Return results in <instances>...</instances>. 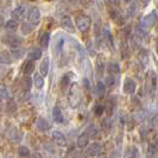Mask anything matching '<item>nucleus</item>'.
Wrapping results in <instances>:
<instances>
[{"instance_id":"obj_1","label":"nucleus","mask_w":158,"mask_h":158,"mask_svg":"<svg viewBox=\"0 0 158 158\" xmlns=\"http://www.w3.org/2000/svg\"><path fill=\"white\" fill-rule=\"evenodd\" d=\"M158 77L156 71L149 70L145 75V92L146 94H153L157 89Z\"/></svg>"},{"instance_id":"obj_2","label":"nucleus","mask_w":158,"mask_h":158,"mask_svg":"<svg viewBox=\"0 0 158 158\" xmlns=\"http://www.w3.org/2000/svg\"><path fill=\"white\" fill-rule=\"evenodd\" d=\"M81 99L82 96H81V92H80L77 83H73L69 89V95H68V101L71 108H77L81 103Z\"/></svg>"},{"instance_id":"obj_3","label":"nucleus","mask_w":158,"mask_h":158,"mask_svg":"<svg viewBox=\"0 0 158 158\" xmlns=\"http://www.w3.org/2000/svg\"><path fill=\"white\" fill-rule=\"evenodd\" d=\"M76 26L79 29V31H81L82 33H86L89 31L90 25H92V19L86 15H80L76 17Z\"/></svg>"},{"instance_id":"obj_4","label":"nucleus","mask_w":158,"mask_h":158,"mask_svg":"<svg viewBox=\"0 0 158 158\" xmlns=\"http://www.w3.org/2000/svg\"><path fill=\"white\" fill-rule=\"evenodd\" d=\"M158 20V15L156 11H151L150 13L145 15L143 17L142 22H140V25H142L144 29L149 30L151 27H153L156 25V22Z\"/></svg>"},{"instance_id":"obj_5","label":"nucleus","mask_w":158,"mask_h":158,"mask_svg":"<svg viewBox=\"0 0 158 158\" xmlns=\"http://www.w3.org/2000/svg\"><path fill=\"white\" fill-rule=\"evenodd\" d=\"M6 135H7L8 140L12 143V144L19 143L22 140V138H23V133L16 126H8L7 131H6Z\"/></svg>"},{"instance_id":"obj_6","label":"nucleus","mask_w":158,"mask_h":158,"mask_svg":"<svg viewBox=\"0 0 158 158\" xmlns=\"http://www.w3.org/2000/svg\"><path fill=\"white\" fill-rule=\"evenodd\" d=\"M2 43H5L6 45L8 47L13 48V47H19V45H22V43H23L24 40L22 37H19V36H17V35H5L2 38Z\"/></svg>"},{"instance_id":"obj_7","label":"nucleus","mask_w":158,"mask_h":158,"mask_svg":"<svg viewBox=\"0 0 158 158\" xmlns=\"http://www.w3.org/2000/svg\"><path fill=\"white\" fill-rule=\"evenodd\" d=\"M26 17H27V20H29L31 24H33V25L40 24V17H42V16H40V8L36 7V6H32V7H30V10H29V12H27Z\"/></svg>"},{"instance_id":"obj_8","label":"nucleus","mask_w":158,"mask_h":158,"mask_svg":"<svg viewBox=\"0 0 158 158\" xmlns=\"http://www.w3.org/2000/svg\"><path fill=\"white\" fill-rule=\"evenodd\" d=\"M101 152H102V145L98 142L92 143L90 145H88L87 149H86V155L90 158L99 156Z\"/></svg>"},{"instance_id":"obj_9","label":"nucleus","mask_w":158,"mask_h":158,"mask_svg":"<svg viewBox=\"0 0 158 158\" xmlns=\"http://www.w3.org/2000/svg\"><path fill=\"white\" fill-rule=\"evenodd\" d=\"M150 61V54H149V50L145 49V48H140L138 50V63L142 65V68L146 67L149 64Z\"/></svg>"},{"instance_id":"obj_10","label":"nucleus","mask_w":158,"mask_h":158,"mask_svg":"<svg viewBox=\"0 0 158 158\" xmlns=\"http://www.w3.org/2000/svg\"><path fill=\"white\" fill-rule=\"evenodd\" d=\"M137 89V85H135V80H132L131 77H126L124 81V86H123V90L125 94L133 95L135 93Z\"/></svg>"},{"instance_id":"obj_11","label":"nucleus","mask_w":158,"mask_h":158,"mask_svg":"<svg viewBox=\"0 0 158 158\" xmlns=\"http://www.w3.org/2000/svg\"><path fill=\"white\" fill-rule=\"evenodd\" d=\"M61 26L67 32H70V33L75 32V25H74V23H73V20H71V18L69 16H64L61 18Z\"/></svg>"},{"instance_id":"obj_12","label":"nucleus","mask_w":158,"mask_h":158,"mask_svg":"<svg viewBox=\"0 0 158 158\" xmlns=\"http://www.w3.org/2000/svg\"><path fill=\"white\" fill-rule=\"evenodd\" d=\"M110 17L112 18V20L115 24H118V25H124L125 22H126L124 15L119 10H115V8H113V10L110 11Z\"/></svg>"},{"instance_id":"obj_13","label":"nucleus","mask_w":158,"mask_h":158,"mask_svg":"<svg viewBox=\"0 0 158 158\" xmlns=\"http://www.w3.org/2000/svg\"><path fill=\"white\" fill-rule=\"evenodd\" d=\"M85 132L87 133V135L89 137V139H99V138H100V128L96 126L95 124L88 125Z\"/></svg>"},{"instance_id":"obj_14","label":"nucleus","mask_w":158,"mask_h":158,"mask_svg":"<svg viewBox=\"0 0 158 158\" xmlns=\"http://www.w3.org/2000/svg\"><path fill=\"white\" fill-rule=\"evenodd\" d=\"M119 48H120V54H121V57H123L124 60L130 58V56H131V48H130V44H128V40H121Z\"/></svg>"},{"instance_id":"obj_15","label":"nucleus","mask_w":158,"mask_h":158,"mask_svg":"<svg viewBox=\"0 0 158 158\" xmlns=\"http://www.w3.org/2000/svg\"><path fill=\"white\" fill-rule=\"evenodd\" d=\"M52 139L58 146H61V148L67 146V138L61 131H54L52 132Z\"/></svg>"},{"instance_id":"obj_16","label":"nucleus","mask_w":158,"mask_h":158,"mask_svg":"<svg viewBox=\"0 0 158 158\" xmlns=\"http://www.w3.org/2000/svg\"><path fill=\"white\" fill-rule=\"evenodd\" d=\"M12 19H15L17 22H22L25 16H26V11H25V7L23 6H18L17 8H15L13 11H12Z\"/></svg>"},{"instance_id":"obj_17","label":"nucleus","mask_w":158,"mask_h":158,"mask_svg":"<svg viewBox=\"0 0 158 158\" xmlns=\"http://www.w3.org/2000/svg\"><path fill=\"white\" fill-rule=\"evenodd\" d=\"M12 61H13V56L11 52H8L6 50L0 51V63L8 65V64H12Z\"/></svg>"},{"instance_id":"obj_18","label":"nucleus","mask_w":158,"mask_h":158,"mask_svg":"<svg viewBox=\"0 0 158 158\" xmlns=\"http://www.w3.org/2000/svg\"><path fill=\"white\" fill-rule=\"evenodd\" d=\"M124 158H139V151L137 149V146H127Z\"/></svg>"},{"instance_id":"obj_19","label":"nucleus","mask_w":158,"mask_h":158,"mask_svg":"<svg viewBox=\"0 0 158 158\" xmlns=\"http://www.w3.org/2000/svg\"><path fill=\"white\" fill-rule=\"evenodd\" d=\"M52 118H54V120L57 124H63L64 123V115L60 107H57V106L54 107V110H52Z\"/></svg>"},{"instance_id":"obj_20","label":"nucleus","mask_w":158,"mask_h":158,"mask_svg":"<svg viewBox=\"0 0 158 158\" xmlns=\"http://www.w3.org/2000/svg\"><path fill=\"white\" fill-rule=\"evenodd\" d=\"M135 36L139 38L140 40H145L149 38V31L146 30V29H144L142 25L139 24L137 27H135Z\"/></svg>"},{"instance_id":"obj_21","label":"nucleus","mask_w":158,"mask_h":158,"mask_svg":"<svg viewBox=\"0 0 158 158\" xmlns=\"http://www.w3.org/2000/svg\"><path fill=\"white\" fill-rule=\"evenodd\" d=\"M36 126H37V130L40 132H47L48 130H50V127H51L47 119L44 118H38L37 123H36Z\"/></svg>"},{"instance_id":"obj_22","label":"nucleus","mask_w":158,"mask_h":158,"mask_svg":"<svg viewBox=\"0 0 158 158\" xmlns=\"http://www.w3.org/2000/svg\"><path fill=\"white\" fill-rule=\"evenodd\" d=\"M100 126H101V130L106 135H108V133H111L112 128H113V121L110 118H105L101 120V125Z\"/></svg>"},{"instance_id":"obj_23","label":"nucleus","mask_w":158,"mask_h":158,"mask_svg":"<svg viewBox=\"0 0 158 158\" xmlns=\"http://www.w3.org/2000/svg\"><path fill=\"white\" fill-rule=\"evenodd\" d=\"M49 68H50V60H49V57H44L40 62V73L43 76H47L48 73H49Z\"/></svg>"},{"instance_id":"obj_24","label":"nucleus","mask_w":158,"mask_h":158,"mask_svg":"<svg viewBox=\"0 0 158 158\" xmlns=\"http://www.w3.org/2000/svg\"><path fill=\"white\" fill-rule=\"evenodd\" d=\"M88 143H89V137L87 135L86 132H83L82 135H79L76 144H77V146H79L80 149H85V148L88 146Z\"/></svg>"},{"instance_id":"obj_25","label":"nucleus","mask_w":158,"mask_h":158,"mask_svg":"<svg viewBox=\"0 0 158 158\" xmlns=\"http://www.w3.org/2000/svg\"><path fill=\"white\" fill-rule=\"evenodd\" d=\"M33 30H35V25H33V24H31L30 22L22 23V26H20L22 35H24V36H27V35H30Z\"/></svg>"},{"instance_id":"obj_26","label":"nucleus","mask_w":158,"mask_h":158,"mask_svg":"<svg viewBox=\"0 0 158 158\" xmlns=\"http://www.w3.org/2000/svg\"><path fill=\"white\" fill-rule=\"evenodd\" d=\"M106 93V85L103 83L102 81H98L95 85V94L98 98H102Z\"/></svg>"},{"instance_id":"obj_27","label":"nucleus","mask_w":158,"mask_h":158,"mask_svg":"<svg viewBox=\"0 0 158 158\" xmlns=\"http://www.w3.org/2000/svg\"><path fill=\"white\" fill-rule=\"evenodd\" d=\"M6 111H7L8 114H12V115H15L18 111V106H17V103L15 100H12V99H8L7 102H6Z\"/></svg>"},{"instance_id":"obj_28","label":"nucleus","mask_w":158,"mask_h":158,"mask_svg":"<svg viewBox=\"0 0 158 158\" xmlns=\"http://www.w3.org/2000/svg\"><path fill=\"white\" fill-rule=\"evenodd\" d=\"M103 36H105V38L107 40L108 45H110L112 49H114V38H113V35H112L110 27H105V29H103Z\"/></svg>"},{"instance_id":"obj_29","label":"nucleus","mask_w":158,"mask_h":158,"mask_svg":"<svg viewBox=\"0 0 158 158\" xmlns=\"http://www.w3.org/2000/svg\"><path fill=\"white\" fill-rule=\"evenodd\" d=\"M11 54L12 56L17 58V60H19V58H22L25 54V50H24V48L22 45H19V47H13L11 48Z\"/></svg>"},{"instance_id":"obj_30","label":"nucleus","mask_w":158,"mask_h":158,"mask_svg":"<svg viewBox=\"0 0 158 158\" xmlns=\"http://www.w3.org/2000/svg\"><path fill=\"white\" fill-rule=\"evenodd\" d=\"M44 83H45L44 76L42 74H35V76H33V85L36 86V88L42 89V88L44 87Z\"/></svg>"},{"instance_id":"obj_31","label":"nucleus","mask_w":158,"mask_h":158,"mask_svg":"<svg viewBox=\"0 0 158 158\" xmlns=\"http://www.w3.org/2000/svg\"><path fill=\"white\" fill-rule=\"evenodd\" d=\"M157 150H158V146L156 143H151L146 150V158H155L156 155H157Z\"/></svg>"},{"instance_id":"obj_32","label":"nucleus","mask_w":158,"mask_h":158,"mask_svg":"<svg viewBox=\"0 0 158 158\" xmlns=\"http://www.w3.org/2000/svg\"><path fill=\"white\" fill-rule=\"evenodd\" d=\"M32 83H33V81H32L29 75H25L23 80H22V86H23V89L25 92H30L31 90Z\"/></svg>"},{"instance_id":"obj_33","label":"nucleus","mask_w":158,"mask_h":158,"mask_svg":"<svg viewBox=\"0 0 158 158\" xmlns=\"http://www.w3.org/2000/svg\"><path fill=\"white\" fill-rule=\"evenodd\" d=\"M107 69H108V73L112 74V75H117L120 73V64L118 62H110L108 65H107Z\"/></svg>"},{"instance_id":"obj_34","label":"nucleus","mask_w":158,"mask_h":158,"mask_svg":"<svg viewBox=\"0 0 158 158\" xmlns=\"http://www.w3.org/2000/svg\"><path fill=\"white\" fill-rule=\"evenodd\" d=\"M137 12H138V4H137V1H133V2H131V5L127 8V17L133 18L137 15Z\"/></svg>"},{"instance_id":"obj_35","label":"nucleus","mask_w":158,"mask_h":158,"mask_svg":"<svg viewBox=\"0 0 158 158\" xmlns=\"http://www.w3.org/2000/svg\"><path fill=\"white\" fill-rule=\"evenodd\" d=\"M115 107H117V102H115V100L111 98V99H108V101L106 103V112L108 113V115H112L113 114V112L115 110Z\"/></svg>"},{"instance_id":"obj_36","label":"nucleus","mask_w":158,"mask_h":158,"mask_svg":"<svg viewBox=\"0 0 158 158\" xmlns=\"http://www.w3.org/2000/svg\"><path fill=\"white\" fill-rule=\"evenodd\" d=\"M29 57H30L31 61H38L42 57V50H40V48L32 49L31 51H30V54H29Z\"/></svg>"},{"instance_id":"obj_37","label":"nucleus","mask_w":158,"mask_h":158,"mask_svg":"<svg viewBox=\"0 0 158 158\" xmlns=\"http://www.w3.org/2000/svg\"><path fill=\"white\" fill-rule=\"evenodd\" d=\"M33 71H35V63H33V61L30 60V61H27V62L25 63V65H24L23 73L25 75H30Z\"/></svg>"},{"instance_id":"obj_38","label":"nucleus","mask_w":158,"mask_h":158,"mask_svg":"<svg viewBox=\"0 0 158 158\" xmlns=\"http://www.w3.org/2000/svg\"><path fill=\"white\" fill-rule=\"evenodd\" d=\"M49 43H50V33H49V32H45V33L40 38V44L43 49H47V48L49 47Z\"/></svg>"},{"instance_id":"obj_39","label":"nucleus","mask_w":158,"mask_h":158,"mask_svg":"<svg viewBox=\"0 0 158 158\" xmlns=\"http://www.w3.org/2000/svg\"><path fill=\"white\" fill-rule=\"evenodd\" d=\"M5 29L8 30V31H17L18 30V22L15 20V19H10L5 24Z\"/></svg>"},{"instance_id":"obj_40","label":"nucleus","mask_w":158,"mask_h":158,"mask_svg":"<svg viewBox=\"0 0 158 158\" xmlns=\"http://www.w3.org/2000/svg\"><path fill=\"white\" fill-rule=\"evenodd\" d=\"M18 155H19L20 158H29L31 156L30 150H29L26 146H19V148H18Z\"/></svg>"},{"instance_id":"obj_41","label":"nucleus","mask_w":158,"mask_h":158,"mask_svg":"<svg viewBox=\"0 0 158 158\" xmlns=\"http://www.w3.org/2000/svg\"><path fill=\"white\" fill-rule=\"evenodd\" d=\"M0 99H8L7 86L4 83H0Z\"/></svg>"},{"instance_id":"obj_42","label":"nucleus","mask_w":158,"mask_h":158,"mask_svg":"<svg viewBox=\"0 0 158 158\" xmlns=\"http://www.w3.org/2000/svg\"><path fill=\"white\" fill-rule=\"evenodd\" d=\"M105 111H106V107L103 105H100V103H98L94 107V113L96 117H101L103 113H105Z\"/></svg>"},{"instance_id":"obj_43","label":"nucleus","mask_w":158,"mask_h":158,"mask_svg":"<svg viewBox=\"0 0 158 158\" xmlns=\"http://www.w3.org/2000/svg\"><path fill=\"white\" fill-rule=\"evenodd\" d=\"M103 70H105V63H103V61L101 58H99V60L96 61V73L101 76L103 74Z\"/></svg>"},{"instance_id":"obj_44","label":"nucleus","mask_w":158,"mask_h":158,"mask_svg":"<svg viewBox=\"0 0 158 158\" xmlns=\"http://www.w3.org/2000/svg\"><path fill=\"white\" fill-rule=\"evenodd\" d=\"M114 83H115V79H114V75H112V74H110V75H107L106 76V86L108 88H112L113 86H114Z\"/></svg>"},{"instance_id":"obj_45","label":"nucleus","mask_w":158,"mask_h":158,"mask_svg":"<svg viewBox=\"0 0 158 158\" xmlns=\"http://www.w3.org/2000/svg\"><path fill=\"white\" fill-rule=\"evenodd\" d=\"M69 83H70V77L69 75H64L62 80H61V88L62 89H65V88L69 87Z\"/></svg>"},{"instance_id":"obj_46","label":"nucleus","mask_w":158,"mask_h":158,"mask_svg":"<svg viewBox=\"0 0 158 158\" xmlns=\"http://www.w3.org/2000/svg\"><path fill=\"white\" fill-rule=\"evenodd\" d=\"M133 119H135V121H143V120L145 119V113L142 111L135 112V114L133 115Z\"/></svg>"},{"instance_id":"obj_47","label":"nucleus","mask_w":158,"mask_h":158,"mask_svg":"<svg viewBox=\"0 0 158 158\" xmlns=\"http://www.w3.org/2000/svg\"><path fill=\"white\" fill-rule=\"evenodd\" d=\"M139 133H140V137H142L143 139H145L146 135H148V133H149V131L146 130V127L145 126H142L140 127V130H139Z\"/></svg>"},{"instance_id":"obj_48","label":"nucleus","mask_w":158,"mask_h":158,"mask_svg":"<svg viewBox=\"0 0 158 158\" xmlns=\"http://www.w3.org/2000/svg\"><path fill=\"white\" fill-rule=\"evenodd\" d=\"M80 4H81V6L87 8L93 4V0H80Z\"/></svg>"},{"instance_id":"obj_49","label":"nucleus","mask_w":158,"mask_h":158,"mask_svg":"<svg viewBox=\"0 0 158 158\" xmlns=\"http://www.w3.org/2000/svg\"><path fill=\"white\" fill-rule=\"evenodd\" d=\"M30 158H44V157H43V155L40 153V152H35V153H32L31 156H30Z\"/></svg>"},{"instance_id":"obj_50","label":"nucleus","mask_w":158,"mask_h":158,"mask_svg":"<svg viewBox=\"0 0 158 158\" xmlns=\"http://www.w3.org/2000/svg\"><path fill=\"white\" fill-rule=\"evenodd\" d=\"M83 86L86 87V89H89V88H90V83H89V80H88V79H83Z\"/></svg>"},{"instance_id":"obj_51","label":"nucleus","mask_w":158,"mask_h":158,"mask_svg":"<svg viewBox=\"0 0 158 158\" xmlns=\"http://www.w3.org/2000/svg\"><path fill=\"white\" fill-rule=\"evenodd\" d=\"M140 1V4H142V6L143 7H146L149 4H150V1L151 0H139Z\"/></svg>"},{"instance_id":"obj_52","label":"nucleus","mask_w":158,"mask_h":158,"mask_svg":"<svg viewBox=\"0 0 158 158\" xmlns=\"http://www.w3.org/2000/svg\"><path fill=\"white\" fill-rule=\"evenodd\" d=\"M111 1V4L113 6H119L120 5V0H110Z\"/></svg>"},{"instance_id":"obj_53","label":"nucleus","mask_w":158,"mask_h":158,"mask_svg":"<svg viewBox=\"0 0 158 158\" xmlns=\"http://www.w3.org/2000/svg\"><path fill=\"white\" fill-rule=\"evenodd\" d=\"M2 24H4V17L0 16V27L2 26Z\"/></svg>"},{"instance_id":"obj_54","label":"nucleus","mask_w":158,"mask_h":158,"mask_svg":"<svg viewBox=\"0 0 158 158\" xmlns=\"http://www.w3.org/2000/svg\"><path fill=\"white\" fill-rule=\"evenodd\" d=\"M156 52H157V55H158V37H157V40H156Z\"/></svg>"},{"instance_id":"obj_55","label":"nucleus","mask_w":158,"mask_h":158,"mask_svg":"<svg viewBox=\"0 0 158 158\" xmlns=\"http://www.w3.org/2000/svg\"><path fill=\"white\" fill-rule=\"evenodd\" d=\"M1 110H2V102L0 101V112H1Z\"/></svg>"},{"instance_id":"obj_56","label":"nucleus","mask_w":158,"mask_h":158,"mask_svg":"<svg viewBox=\"0 0 158 158\" xmlns=\"http://www.w3.org/2000/svg\"><path fill=\"white\" fill-rule=\"evenodd\" d=\"M4 158H15V157H13V156H5Z\"/></svg>"},{"instance_id":"obj_57","label":"nucleus","mask_w":158,"mask_h":158,"mask_svg":"<svg viewBox=\"0 0 158 158\" xmlns=\"http://www.w3.org/2000/svg\"><path fill=\"white\" fill-rule=\"evenodd\" d=\"M124 1H125V2H127V4H128V2H131L132 0H124Z\"/></svg>"},{"instance_id":"obj_58","label":"nucleus","mask_w":158,"mask_h":158,"mask_svg":"<svg viewBox=\"0 0 158 158\" xmlns=\"http://www.w3.org/2000/svg\"><path fill=\"white\" fill-rule=\"evenodd\" d=\"M156 7H157V10H158V0L156 1Z\"/></svg>"},{"instance_id":"obj_59","label":"nucleus","mask_w":158,"mask_h":158,"mask_svg":"<svg viewBox=\"0 0 158 158\" xmlns=\"http://www.w3.org/2000/svg\"><path fill=\"white\" fill-rule=\"evenodd\" d=\"M105 158H111V157H105Z\"/></svg>"}]
</instances>
